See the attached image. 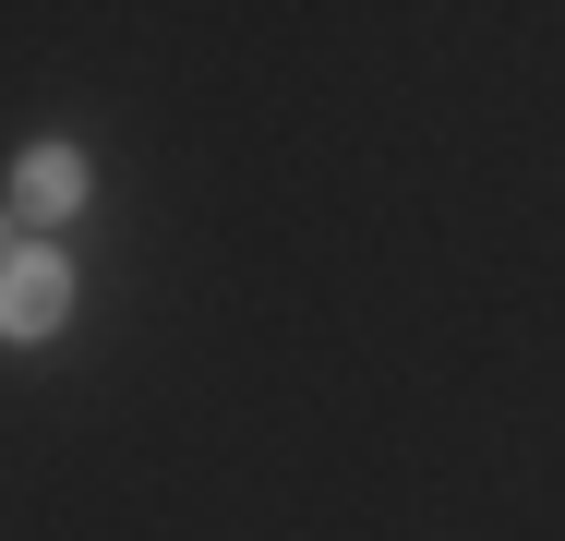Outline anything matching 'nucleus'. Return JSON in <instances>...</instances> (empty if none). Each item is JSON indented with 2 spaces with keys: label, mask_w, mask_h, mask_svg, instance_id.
<instances>
[{
  "label": "nucleus",
  "mask_w": 565,
  "mask_h": 541,
  "mask_svg": "<svg viewBox=\"0 0 565 541\" xmlns=\"http://www.w3.org/2000/svg\"><path fill=\"white\" fill-rule=\"evenodd\" d=\"M12 216H85V145H24L12 157Z\"/></svg>",
  "instance_id": "obj_2"
},
{
  "label": "nucleus",
  "mask_w": 565,
  "mask_h": 541,
  "mask_svg": "<svg viewBox=\"0 0 565 541\" xmlns=\"http://www.w3.org/2000/svg\"><path fill=\"white\" fill-rule=\"evenodd\" d=\"M61 314H73V253H61V241L0 253V337L36 349V337H61Z\"/></svg>",
  "instance_id": "obj_1"
}]
</instances>
